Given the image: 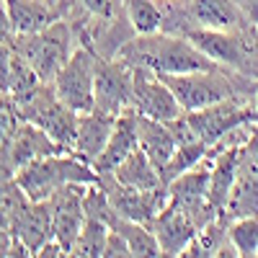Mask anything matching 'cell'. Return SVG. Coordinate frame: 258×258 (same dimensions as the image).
<instances>
[{"label":"cell","mask_w":258,"mask_h":258,"mask_svg":"<svg viewBox=\"0 0 258 258\" xmlns=\"http://www.w3.org/2000/svg\"><path fill=\"white\" fill-rule=\"evenodd\" d=\"M126 59L142 68L155 70L158 75H181L194 70H212L217 68L209 57H204L186 36H168V34H145L126 49Z\"/></svg>","instance_id":"obj_1"},{"label":"cell","mask_w":258,"mask_h":258,"mask_svg":"<svg viewBox=\"0 0 258 258\" xmlns=\"http://www.w3.org/2000/svg\"><path fill=\"white\" fill-rule=\"evenodd\" d=\"M13 178L31 202H44L68 183H96L98 173L91 163L80 160L78 155L68 158V155L54 153V155L31 160Z\"/></svg>","instance_id":"obj_2"},{"label":"cell","mask_w":258,"mask_h":258,"mask_svg":"<svg viewBox=\"0 0 258 258\" xmlns=\"http://www.w3.org/2000/svg\"><path fill=\"white\" fill-rule=\"evenodd\" d=\"M96 70L98 59L91 49H75L64 68L54 75V96L75 114L96 109Z\"/></svg>","instance_id":"obj_3"},{"label":"cell","mask_w":258,"mask_h":258,"mask_svg":"<svg viewBox=\"0 0 258 258\" xmlns=\"http://www.w3.org/2000/svg\"><path fill=\"white\" fill-rule=\"evenodd\" d=\"M18 54L24 57L41 80H54V75L70 59V31L64 24H49L34 34H21Z\"/></svg>","instance_id":"obj_4"},{"label":"cell","mask_w":258,"mask_h":258,"mask_svg":"<svg viewBox=\"0 0 258 258\" xmlns=\"http://www.w3.org/2000/svg\"><path fill=\"white\" fill-rule=\"evenodd\" d=\"M160 78L173 91L183 111H197V109H204V106L220 103L235 96L230 80L222 73H217V68L181 73V75H160Z\"/></svg>","instance_id":"obj_5"},{"label":"cell","mask_w":258,"mask_h":258,"mask_svg":"<svg viewBox=\"0 0 258 258\" xmlns=\"http://www.w3.org/2000/svg\"><path fill=\"white\" fill-rule=\"evenodd\" d=\"M132 109L140 116L158 121H173L183 114L178 98L165 85V80L150 68L135 64L132 68Z\"/></svg>","instance_id":"obj_6"},{"label":"cell","mask_w":258,"mask_h":258,"mask_svg":"<svg viewBox=\"0 0 258 258\" xmlns=\"http://www.w3.org/2000/svg\"><path fill=\"white\" fill-rule=\"evenodd\" d=\"M183 119L194 129L197 140H202L204 145L212 147L214 142H220L225 135H230L232 129L253 121L255 114H250L245 106H240L238 101L227 98V101L204 106V109H197V111H183Z\"/></svg>","instance_id":"obj_7"},{"label":"cell","mask_w":258,"mask_h":258,"mask_svg":"<svg viewBox=\"0 0 258 258\" xmlns=\"http://www.w3.org/2000/svg\"><path fill=\"white\" fill-rule=\"evenodd\" d=\"M85 186L88 183H68L54 197H49L54 240L68 250V255H70L75 238L80 235V230L85 225V191H88Z\"/></svg>","instance_id":"obj_8"},{"label":"cell","mask_w":258,"mask_h":258,"mask_svg":"<svg viewBox=\"0 0 258 258\" xmlns=\"http://www.w3.org/2000/svg\"><path fill=\"white\" fill-rule=\"evenodd\" d=\"M96 109L109 116H119L132 109V68L116 62H98Z\"/></svg>","instance_id":"obj_9"},{"label":"cell","mask_w":258,"mask_h":258,"mask_svg":"<svg viewBox=\"0 0 258 258\" xmlns=\"http://www.w3.org/2000/svg\"><path fill=\"white\" fill-rule=\"evenodd\" d=\"M225 212L230 217L258 214V140L255 137L240 150L238 173H235V183L225 204Z\"/></svg>","instance_id":"obj_10"},{"label":"cell","mask_w":258,"mask_h":258,"mask_svg":"<svg viewBox=\"0 0 258 258\" xmlns=\"http://www.w3.org/2000/svg\"><path fill=\"white\" fill-rule=\"evenodd\" d=\"M153 232L160 243L163 255H181L186 245L199 235V225L194 222V217L181 204L168 199V204L155 214Z\"/></svg>","instance_id":"obj_11"},{"label":"cell","mask_w":258,"mask_h":258,"mask_svg":"<svg viewBox=\"0 0 258 258\" xmlns=\"http://www.w3.org/2000/svg\"><path fill=\"white\" fill-rule=\"evenodd\" d=\"M194 47H197L204 57H209L214 64H227V68L243 70V64L248 59V47L245 41L225 29H191L183 34Z\"/></svg>","instance_id":"obj_12"},{"label":"cell","mask_w":258,"mask_h":258,"mask_svg":"<svg viewBox=\"0 0 258 258\" xmlns=\"http://www.w3.org/2000/svg\"><path fill=\"white\" fill-rule=\"evenodd\" d=\"M109 197V204L114 207V212L124 220H132V222H153L155 214L168 204V191L160 194V188L155 191H140L132 186H124L119 181H114V186L106 191Z\"/></svg>","instance_id":"obj_13"},{"label":"cell","mask_w":258,"mask_h":258,"mask_svg":"<svg viewBox=\"0 0 258 258\" xmlns=\"http://www.w3.org/2000/svg\"><path fill=\"white\" fill-rule=\"evenodd\" d=\"M140 147V137H137V111L135 109H129L124 114L116 116L114 121V129H111V135H109V142H106L103 147V153L96 158L93 168H96V173H114L116 165L132 153V150Z\"/></svg>","instance_id":"obj_14"},{"label":"cell","mask_w":258,"mask_h":258,"mask_svg":"<svg viewBox=\"0 0 258 258\" xmlns=\"http://www.w3.org/2000/svg\"><path fill=\"white\" fill-rule=\"evenodd\" d=\"M114 121L116 116H109L98 109L88 111V114H80L78 119V132H75V142H73V150L70 153L78 155L80 160L85 163H96V158L103 153L106 142H109V135L114 129Z\"/></svg>","instance_id":"obj_15"},{"label":"cell","mask_w":258,"mask_h":258,"mask_svg":"<svg viewBox=\"0 0 258 258\" xmlns=\"http://www.w3.org/2000/svg\"><path fill=\"white\" fill-rule=\"evenodd\" d=\"M13 238L24 245L31 255L39 253V248L47 240L54 238L52 230V202H31L26 207V212L18 217V222L13 225Z\"/></svg>","instance_id":"obj_16"},{"label":"cell","mask_w":258,"mask_h":258,"mask_svg":"<svg viewBox=\"0 0 258 258\" xmlns=\"http://www.w3.org/2000/svg\"><path fill=\"white\" fill-rule=\"evenodd\" d=\"M137 137H140V147L145 150V155L163 173V168L168 165V160L173 158L176 147H178L173 132H170V124L137 114Z\"/></svg>","instance_id":"obj_17"},{"label":"cell","mask_w":258,"mask_h":258,"mask_svg":"<svg viewBox=\"0 0 258 258\" xmlns=\"http://www.w3.org/2000/svg\"><path fill=\"white\" fill-rule=\"evenodd\" d=\"M191 16L202 29H225L238 31L245 21V13L235 0H191Z\"/></svg>","instance_id":"obj_18"},{"label":"cell","mask_w":258,"mask_h":258,"mask_svg":"<svg viewBox=\"0 0 258 258\" xmlns=\"http://www.w3.org/2000/svg\"><path fill=\"white\" fill-rule=\"evenodd\" d=\"M114 181L124 183V186H132V188H140V191H155V188H163V176L160 170L155 168V163L145 155V150L137 147L132 150L114 170Z\"/></svg>","instance_id":"obj_19"},{"label":"cell","mask_w":258,"mask_h":258,"mask_svg":"<svg viewBox=\"0 0 258 258\" xmlns=\"http://www.w3.org/2000/svg\"><path fill=\"white\" fill-rule=\"evenodd\" d=\"M6 8H8L11 26L18 36L34 34V31L52 24V16H49L47 6L39 3V0H6Z\"/></svg>","instance_id":"obj_20"},{"label":"cell","mask_w":258,"mask_h":258,"mask_svg":"<svg viewBox=\"0 0 258 258\" xmlns=\"http://www.w3.org/2000/svg\"><path fill=\"white\" fill-rule=\"evenodd\" d=\"M109 230H111V225L103 217L85 212V225H83L80 235L75 238V243L70 248V255H78V258H98V255H103Z\"/></svg>","instance_id":"obj_21"},{"label":"cell","mask_w":258,"mask_h":258,"mask_svg":"<svg viewBox=\"0 0 258 258\" xmlns=\"http://www.w3.org/2000/svg\"><path fill=\"white\" fill-rule=\"evenodd\" d=\"M111 227L119 230L124 238H126L132 255H163L155 232L150 230L145 222H132V220H124V217H119V214H116V217L111 220Z\"/></svg>","instance_id":"obj_22"},{"label":"cell","mask_w":258,"mask_h":258,"mask_svg":"<svg viewBox=\"0 0 258 258\" xmlns=\"http://www.w3.org/2000/svg\"><path fill=\"white\" fill-rule=\"evenodd\" d=\"M227 238L238 255H258V217L245 214V217H235V222L227 230Z\"/></svg>","instance_id":"obj_23"},{"label":"cell","mask_w":258,"mask_h":258,"mask_svg":"<svg viewBox=\"0 0 258 258\" xmlns=\"http://www.w3.org/2000/svg\"><path fill=\"white\" fill-rule=\"evenodd\" d=\"M124 3H126L129 24L135 26V31H137L140 36L160 31L163 13L158 11V6L153 3V0H124Z\"/></svg>","instance_id":"obj_24"},{"label":"cell","mask_w":258,"mask_h":258,"mask_svg":"<svg viewBox=\"0 0 258 258\" xmlns=\"http://www.w3.org/2000/svg\"><path fill=\"white\" fill-rule=\"evenodd\" d=\"M132 250H129L126 238L119 230H109V238H106V248H103V258H129Z\"/></svg>","instance_id":"obj_25"},{"label":"cell","mask_w":258,"mask_h":258,"mask_svg":"<svg viewBox=\"0 0 258 258\" xmlns=\"http://www.w3.org/2000/svg\"><path fill=\"white\" fill-rule=\"evenodd\" d=\"M13 62H16V52L6 44V41H0V93H8Z\"/></svg>","instance_id":"obj_26"},{"label":"cell","mask_w":258,"mask_h":258,"mask_svg":"<svg viewBox=\"0 0 258 258\" xmlns=\"http://www.w3.org/2000/svg\"><path fill=\"white\" fill-rule=\"evenodd\" d=\"M16 132V116L6 101H0V145L8 142L11 135Z\"/></svg>","instance_id":"obj_27"},{"label":"cell","mask_w":258,"mask_h":258,"mask_svg":"<svg viewBox=\"0 0 258 258\" xmlns=\"http://www.w3.org/2000/svg\"><path fill=\"white\" fill-rule=\"evenodd\" d=\"M83 6L88 8L91 13L96 16H103V18H111L119 8V0H83Z\"/></svg>","instance_id":"obj_28"},{"label":"cell","mask_w":258,"mask_h":258,"mask_svg":"<svg viewBox=\"0 0 258 258\" xmlns=\"http://www.w3.org/2000/svg\"><path fill=\"white\" fill-rule=\"evenodd\" d=\"M36 255H39V258H54V255L59 258V255H68V250H64V248H62V245L52 238V240H47L44 245L39 248V253H36Z\"/></svg>","instance_id":"obj_29"},{"label":"cell","mask_w":258,"mask_h":258,"mask_svg":"<svg viewBox=\"0 0 258 258\" xmlns=\"http://www.w3.org/2000/svg\"><path fill=\"white\" fill-rule=\"evenodd\" d=\"M13 26H11V18H8V8H6V0H0V41H8Z\"/></svg>","instance_id":"obj_30"},{"label":"cell","mask_w":258,"mask_h":258,"mask_svg":"<svg viewBox=\"0 0 258 258\" xmlns=\"http://www.w3.org/2000/svg\"><path fill=\"white\" fill-rule=\"evenodd\" d=\"M243 13H245V18L250 21V24H255V26H258V0H245Z\"/></svg>","instance_id":"obj_31"},{"label":"cell","mask_w":258,"mask_h":258,"mask_svg":"<svg viewBox=\"0 0 258 258\" xmlns=\"http://www.w3.org/2000/svg\"><path fill=\"white\" fill-rule=\"evenodd\" d=\"M253 114H255V119H258V88H255V101H253Z\"/></svg>","instance_id":"obj_32"}]
</instances>
